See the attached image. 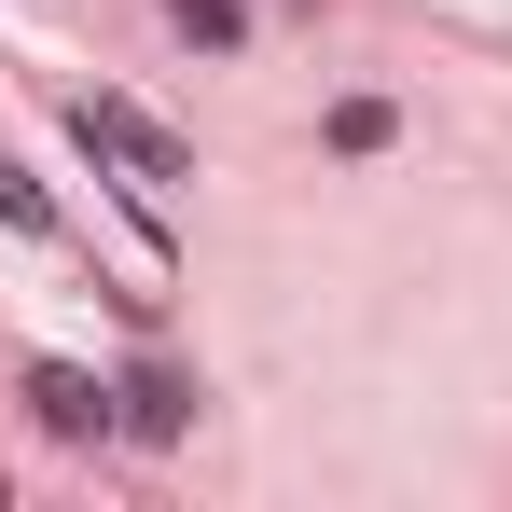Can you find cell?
Masks as SVG:
<instances>
[{
	"label": "cell",
	"mask_w": 512,
	"mask_h": 512,
	"mask_svg": "<svg viewBox=\"0 0 512 512\" xmlns=\"http://www.w3.org/2000/svg\"><path fill=\"white\" fill-rule=\"evenodd\" d=\"M70 139H84L97 167H125V180H194V153H180L139 97H70Z\"/></svg>",
	"instance_id": "6da1fadb"
},
{
	"label": "cell",
	"mask_w": 512,
	"mask_h": 512,
	"mask_svg": "<svg viewBox=\"0 0 512 512\" xmlns=\"http://www.w3.org/2000/svg\"><path fill=\"white\" fill-rule=\"evenodd\" d=\"M28 416L56 429V443H111V429H125V388H97L84 360H42V374H28Z\"/></svg>",
	"instance_id": "7a4b0ae2"
},
{
	"label": "cell",
	"mask_w": 512,
	"mask_h": 512,
	"mask_svg": "<svg viewBox=\"0 0 512 512\" xmlns=\"http://www.w3.org/2000/svg\"><path fill=\"white\" fill-rule=\"evenodd\" d=\"M125 429H139V443H180V429H194V388H180L167 360H139V374H125Z\"/></svg>",
	"instance_id": "3957f363"
},
{
	"label": "cell",
	"mask_w": 512,
	"mask_h": 512,
	"mask_svg": "<svg viewBox=\"0 0 512 512\" xmlns=\"http://www.w3.org/2000/svg\"><path fill=\"white\" fill-rule=\"evenodd\" d=\"M167 28H180V42H208V56H222V42H250V0H167Z\"/></svg>",
	"instance_id": "277c9868"
},
{
	"label": "cell",
	"mask_w": 512,
	"mask_h": 512,
	"mask_svg": "<svg viewBox=\"0 0 512 512\" xmlns=\"http://www.w3.org/2000/svg\"><path fill=\"white\" fill-rule=\"evenodd\" d=\"M0 222H14V236H56V194L14 167V153H0Z\"/></svg>",
	"instance_id": "5b68a950"
},
{
	"label": "cell",
	"mask_w": 512,
	"mask_h": 512,
	"mask_svg": "<svg viewBox=\"0 0 512 512\" xmlns=\"http://www.w3.org/2000/svg\"><path fill=\"white\" fill-rule=\"evenodd\" d=\"M333 153H388V97H346V111H333Z\"/></svg>",
	"instance_id": "8992f818"
}]
</instances>
